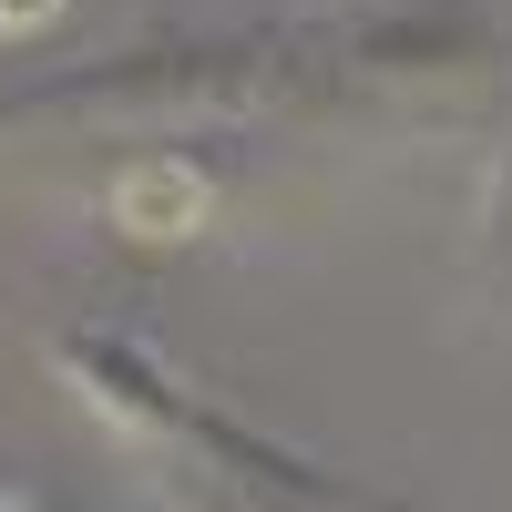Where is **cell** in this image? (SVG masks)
<instances>
[{"label": "cell", "instance_id": "obj_1", "mask_svg": "<svg viewBox=\"0 0 512 512\" xmlns=\"http://www.w3.org/2000/svg\"><path fill=\"white\" fill-rule=\"evenodd\" d=\"M205 205H216V185H205V164L185 144L123 154V175H113V216L134 236H185V226H205Z\"/></svg>", "mask_w": 512, "mask_h": 512}, {"label": "cell", "instance_id": "obj_2", "mask_svg": "<svg viewBox=\"0 0 512 512\" xmlns=\"http://www.w3.org/2000/svg\"><path fill=\"white\" fill-rule=\"evenodd\" d=\"M472 277H482V297L512 318V144H502V164H492V195H482V246H472Z\"/></svg>", "mask_w": 512, "mask_h": 512}, {"label": "cell", "instance_id": "obj_3", "mask_svg": "<svg viewBox=\"0 0 512 512\" xmlns=\"http://www.w3.org/2000/svg\"><path fill=\"white\" fill-rule=\"evenodd\" d=\"M52 11H62V0H0V41H31Z\"/></svg>", "mask_w": 512, "mask_h": 512}, {"label": "cell", "instance_id": "obj_4", "mask_svg": "<svg viewBox=\"0 0 512 512\" xmlns=\"http://www.w3.org/2000/svg\"><path fill=\"white\" fill-rule=\"evenodd\" d=\"M0 512H41V502H21V492H0Z\"/></svg>", "mask_w": 512, "mask_h": 512}, {"label": "cell", "instance_id": "obj_5", "mask_svg": "<svg viewBox=\"0 0 512 512\" xmlns=\"http://www.w3.org/2000/svg\"><path fill=\"white\" fill-rule=\"evenodd\" d=\"M216 512H226V502H216Z\"/></svg>", "mask_w": 512, "mask_h": 512}]
</instances>
